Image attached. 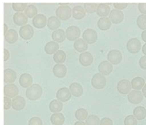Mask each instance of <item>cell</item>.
<instances>
[{
	"instance_id": "18",
	"label": "cell",
	"mask_w": 146,
	"mask_h": 125,
	"mask_svg": "<svg viewBox=\"0 0 146 125\" xmlns=\"http://www.w3.org/2000/svg\"><path fill=\"white\" fill-rule=\"evenodd\" d=\"M13 21L17 26H20L21 27L25 25H27V16L23 12L15 13L13 16Z\"/></svg>"
},
{
	"instance_id": "19",
	"label": "cell",
	"mask_w": 146,
	"mask_h": 125,
	"mask_svg": "<svg viewBox=\"0 0 146 125\" xmlns=\"http://www.w3.org/2000/svg\"><path fill=\"white\" fill-rule=\"evenodd\" d=\"M53 74L57 78H63L67 74V67L62 64H56L53 67Z\"/></svg>"
},
{
	"instance_id": "25",
	"label": "cell",
	"mask_w": 146,
	"mask_h": 125,
	"mask_svg": "<svg viewBox=\"0 0 146 125\" xmlns=\"http://www.w3.org/2000/svg\"><path fill=\"white\" fill-rule=\"evenodd\" d=\"M51 38H52L53 41H55V42H56V43L63 42L64 39L67 38V37H66V32H64L62 29L55 30V31L52 32Z\"/></svg>"
},
{
	"instance_id": "14",
	"label": "cell",
	"mask_w": 146,
	"mask_h": 125,
	"mask_svg": "<svg viewBox=\"0 0 146 125\" xmlns=\"http://www.w3.org/2000/svg\"><path fill=\"white\" fill-rule=\"evenodd\" d=\"M79 61L82 66H85V67L90 66L92 65L93 62V56L89 51H85L83 53H80L79 57Z\"/></svg>"
},
{
	"instance_id": "30",
	"label": "cell",
	"mask_w": 146,
	"mask_h": 125,
	"mask_svg": "<svg viewBox=\"0 0 146 125\" xmlns=\"http://www.w3.org/2000/svg\"><path fill=\"white\" fill-rule=\"evenodd\" d=\"M49 108H50V111L51 112L57 113V112H62V110L63 108V105H62V102H61L60 100H53L50 103Z\"/></svg>"
},
{
	"instance_id": "9",
	"label": "cell",
	"mask_w": 146,
	"mask_h": 125,
	"mask_svg": "<svg viewBox=\"0 0 146 125\" xmlns=\"http://www.w3.org/2000/svg\"><path fill=\"white\" fill-rule=\"evenodd\" d=\"M18 93H19L18 87L13 83L12 84H6L3 88L4 96L9 97L12 100L18 96Z\"/></svg>"
},
{
	"instance_id": "24",
	"label": "cell",
	"mask_w": 146,
	"mask_h": 125,
	"mask_svg": "<svg viewBox=\"0 0 146 125\" xmlns=\"http://www.w3.org/2000/svg\"><path fill=\"white\" fill-rule=\"evenodd\" d=\"M69 90L71 92V94L74 96V97H80L82 96L84 91H83V88L80 83L77 82H73L72 84H70L69 86Z\"/></svg>"
},
{
	"instance_id": "37",
	"label": "cell",
	"mask_w": 146,
	"mask_h": 125,
	"mask_svg": "<svg viewBox=\"0 0 146 125\" xmlns=\"http://www.w3.org/2000/svg\"><path fill=\"white\" fill-rule=\"evenodd\" d=\"M66 53L63 51H58L53 56V59L56 64H63L66 60Z\"/></svg>"
},
{
	"instance_id": "29",
	"label": "cell",
	"mask_w": 146,
	"mask_h": 125,
	"mask_svg": "<svg viewBox=\"0 0 146 125\" xmlns=\"http://www.w3.org/2000/svg\"><path fill=\"white\" fill-rule=\"evenodd\" d=\"M58 49H59V45L55 41H50L44 45V51L49 55L55 54L56 52L58 51Z\"/></svg>"
},
{
	"instance_id": "21",
	"label": "cell",
	"mask_w": 146,
	"mask_h": 125,
	"mask_svg": "<svg viewBox=\"0 0 146 125\" xmlns=\"http://www.w3.org/2000/svg\"><path fill=\"white\" fill-rule=\"evenodd\" d=\"M26 106V101L23 97L17 96L12 100V108L15 111H21L24 109Z\"/></svg>"
},
{
	"instance_id": "33",
	"label": "cell",
	"mask_w": 146,
	"mask_h": 125,
	"mask_svg": "<svg viewBox=\"0 0 146 125\" xmlns=\"http://www.w3.org/2000/svg\"><path fill=\"white\" fill-rule=\"evenodd\" d=\"M50 122L53 125H62L65 122V118L62 113H53L50 117Z\"/></svg>"
},
{
	"instance_id": "32",
	"label": "cell",
	"mask_w": 146,
	"mask_h": 125,
	"mask_svg": "<svg viewBox=\"0 0 146 125\" xmlns=\"http://www.w3.org/2000/svg\"><path fill=\"white\" fill-rule=\"evenodd\" d=\"M5 41H7L9 44H14L18 39V33L15 29H10L7 32L6 34H4Z\"/></svg>"
},
{
	"instance_id": "48",
	"label": "cell",
	"mask_w": 146,
	"mask_h": 125,
	"mask_svg": "<svg viewBox=\"0 0 146 125\" xmlns=\"http://www.w3.org/2000/svg\"><path fill=\"white\" fill-rule=\"evenodd\" d=\"M139 10L142 13V15H146V3H139Z\"/></svg>"
},
{
	"instance_id": "7",
	"label": "cell",
	"mask_w": 146,
	"mask_h": 125,
	"mask_svg": "<svg viewBox=\"0 0 146 125\" xmlns=\"http://www.w3.org/2000/svg\"><path fill=\"white\" fill-rule=\"evenodd\" d=\"M127 49L130 53H138L141 49V43L137 38H132L127 43Z\"/></svg>"
},
{
	"instance_id": "28",
	"label": "cell",
	"mask_w": 146,
	"mask_h": 125,
	"mask_svg": "<svg viewBox=\"0 0 146 125\" xmlns=\"http://www.w3.org/2000/svg\"><path fill=\"white\" fill-rule=\"evenodd\" d=\"M111 25H112V22L109 17H103L98 21V27L99 29L103 31L110 29L111 27Z\"/></svg>"
},
{
	"instance_id": "23",
	"label": "cell",
	"mask_w": 146,
	"mask_h": 125,
	"mask_svg": "<svg viewBox=\"0 0 146 125\" xmlns=\"http://www.w3.org/2000/svg\"><path fill=\"white\" fill-rule=\"evenodd\" d=\"M72 16L76 20H81L86 16V9L83 6L77 5L72 10Z\"/></svg>"
},
{
	"instance_id": "55",
	"label": "cell",
	"mask_w": 146,
	"mask_h": 125,
	"mask_svg": "<svg viewBox=\"0 0 146 125\" xmlns=\"http://www.w3.org/2000/svg\"><path fill=\"white\" fill-rule=\"evenodd\" d=\"M60 5H68V3H60Z\"/></svg>"
},
{
	"instance_id": "38",
	"label": "cell",
	"mask_w": 146,
	"mask_h": 125,
	"mask_svg": "<svg viewBox=\"0 0 146 125\" xmlns=\"http://www.w3.org/2000/svg\"><path fill=\"white\" fill-rule=\"evenodd\" d=\"M83 7L85 8L86 11L87 13L92 14V13L97 12L98 4L97 3H84Z\"/></svg>"
},
{
	"instance_id": "34",
	"label": "cell",
	"mask_w": 146,
	"mask_h": 125,
	"mask_svg": "<svg viewBox=\"0 0 146 125\" xmlns=\"http://www.w3.org/2000/svg\"><path fill=\"white\" fill-rule=\"evenodd\" d=\"M133 116L138 120H143L146 117V109L143 106H137L133 110Z\"/></svg>"
},
{
	"instance_id": "2",
	"label": "cell",
	"mask_w": 146,
	"mask_h": 125,
	"mask_svg": "<svg viewBox=\"0 0 146 125\" xmlns=\"http://www.w3.org/2000/svg\"><path fill=\"white\" fill-rule=\"evenodd\" d=\"M72 10L69 5H60L56 10V16L62 21L68 20L72 15Z\"/></svg>"
},
{
	"instance_id": "26",
	"label": "cell",
	"mask_w": 146,
	"mask_h": 125,
	"mask_svg": "<svg viewBox=\"0 0 146 125\" xmlns=\"http://www.w3.org/2000/svg\"><path fill=\"white\" fill-rule=\"evenodd\" d=\"M47 26L48 28L50 30H57L59 29L58 27L61 26V20L58 19L56 16H50L48 18V21H47Z\"/></svg>"
},
{
	"instance_id": "8",
	"label": "cell",
	"mask_w": 146,
	"mask_h": 125,
	"mask_svg": "<svg viewBox=\"0 0 146 125\" xmlns=\"http://www.w3.org/2000/svg\"><path fill=\"white\" fill-rule=\"evenodd\" d=\"M107 58L110 63H111L112 64L117 65L122 60V54L118 50H111L109 51L107 55Z\"/></svg>"
},
{
	"instance_id": "36",
	"label": "cell",
	"mask_w": 146,
	"mask_h": 125,
	"mask_svg": "<svg viewBox=\"0 0 146 125\" xmlns=\"http://www.w3.org/2000/svg\"><path fill=\"white\" fill-rule=\"evenodd\" d=\"M75 118L78 121H86L88 118V112L84 108H80L75 112Z\"/></svg>"
},
{
	"instance_id": "49",
	"label": "cell",
	"mask_w": 146,
	"mask_h": 125,
	"mask_svg": "<svg viewBox=\"0 0 146 125\" xmlns=\"http://www.w3.org/2000/svg\"><path fill=\"white\" fill-rule=\"evenodd\" d=\"M3 53H4V58H3V60H4V62H6L9 58V51L6 48H4L3 49Z\"/></svg>"
},
{
	"instance_id": "6",
	"label": "cell",
	"mask_w": 146,
	"mask_h": 125,
	"mask_svg": "<svg viewBox=\"0 0 146 125\" xmlns=\"http://www.w3.org/2000/svg\"><path fill=\"white\" fill-rule=\"evenodd\" d=\"M82 39L87 44H94L98 40V33L95 30L92 28H87L84 31L82 34Z\"/></svg>"
},
{
	"instance_id": "44",
	"label": "cell",
	"mask_w": 146,
	"mask_h": 125,
	"mask_svg": "<svg viewBox=\"0 0 146 125\" xmlns=\"http://www.w3.org/2000/svg\"><path fill=\"white\" fill-rule=\"evenodd\" d=\"M3 106H4L3 108H4L5 111L9 110L10 107H12V100L10 98H9V97L4 96V98H3Z\"/></svg>"
},
{
	"instance_id": "43",
	"label": "cell",
	"mask_w": 146,
	"mask_h": 125,
	"mask_svg": "<svg viewBox=\"0 0 146 125\" xmlns=\"http://www.w3.org/2000/svg\"><path fill=\"white\" fill-rule=\"evenodd\" d=\"M28 125H43V122L38 117H33L29 120Z\"/></svg>"
},
{
	"instance_id": "51",
	"label": "cell",
	"mask_w": 146,
	"mask_h": 125,
	"mask_svg": "<svg viewBox=\"0 0 146 125\" xmlns=\"http://www.w3.org/2000/svg\"><path fill=\"white\" fill-rule=\"evenodd\" d=\"M142 51H143L144 55L146 56V43L145 44H144V45H143V47H142Z\"/></svg>"
},
{
	"instance_id": "20",
	"label": "cell",
	"mask_w": 146,
	"mask_h": 125,
	"mask_svg": "<svg viewBox=\"0 0 146 125\" xmlns=\"http://www.w3.org/2000/svg\"><path fill=\"white\" fill-rule=\"evenodd\" d=\"M19 83L21 84V86L24 88H28L33 85V77L31 75L24 73L21 76L20 79H19Z\"/></svg>"
},
{
	"instance_id": "16",
	"label": "cell",
	"mask_w": 146,
	"mask_h": 125,
	"mask_svg": "<svg viewBox=\"0 0 146 125\" xmlns=\"http://www.w3.org/2000/svg\"><path fill=\"white\" fill-rule=\"evenodd\" d=\"M98 71L103 76H109L113 71V64L109 61H103L98 65Z\"/></svg>"
},
{
	"instance_id": "54",
	"label": "cell",
	"mask_w": 146,
	"mask_h": 125,
	"mask_svg": "<svg viewBox=\"0 0 146 125\" xmlns=\"http://www.w3.org/2000/svg\"><path fill=\"white\" fill-rule=\"evenodd\" d=\"M142 92H143V94H144V96L146 98V84L145 86L144 87V88L142 89Z\"/></svg>"
},
{
	"instance_id": "4",
	"label": "cell",
	"mask_w": 146,
	"mask_h": 125,
	"mask_svg": "<svg viewBox=\"0 0 146 125\" xmlns=\"http://www.w3.org/2000/svg\"><path fill=\"white\" fill-rule=\"evenodd\" d=\"M144 94L143 92L139 90H132L128 94H127V99L128 101L133 104V105H138L143 101L144 99Z\"/></svg>"
},
{
	"instance_id": "31",
	"label": "cell",
	"mask_w": 146,
	"mask_h": 125,
	"mask_svg": "<svg viewBox=\"0 0 146 125\" xmlns=\"http://www.w3.org/2000/svg\"><path fill=\"white\" fill-rule=\"evenodd\" d=\"M132 88L133 90H141L145 86V82L142 77H135L132 80Z\"/></svg>"
},
{
	"instance_id": "15",
	"label": "cell",
	"mask_w": 146,
	"mask_h": 125,
	"mask_svg": "<svg viewBox=\"0 0 146 125\" xmlns=\"http://www.w3.org/2000/svg\"><path fill=\"white\" fill-rule=\"evenodd\" d=\"M48 19L43 14H38L33 19V24L36 28H43L47 25Z\"/></svg>"
},
{
	"instance_id": "53",
	"label": "cell",
	"mask_w": 146,
	"mask_h": 125,
	"mask_svg": "<svg viewBox=\"0 0 146 125\" xmlns=\"http://www.w3.org/2000/svg\"><path fill=\"white\" fill-rule=\"evenodd\" d=\"M3 26H4V30H3V33H4V34H6V33H7V32L9 31V30H8V26H7V24H4Z\"/></svg>"
},
{
	"instance_id": "52",
	"label": "cell",
	"mask_w": 146,
	"mask_h": 125,
	"mask_svg": "<svg viewBox=\"0 0 146 125\" xmlns=\"http://www.w3.org/2000/svg\"><path fill=\"white\" fill-rule=\"evenodd\" d=\"M74 125H86V124L84 123V122H82V121H78V122H76Z\"/></svg>"
},
{
	"instance_id": "45",
	"label": "cell",
	"mask_w": 146,
	"mask_h": 125,
	"mask_svg": "<svg viewBox=\"0 0 146 125\" xmlns=\"http://www.w3.org/2000/svg\"><path fill=\"white\" fill-rule=\"evenodd\" d=\"M128 3H114V7L115 8V9H124L127 7Z\"/></svg>"
},
{
	"instance_id": "40",
	"label": "cell",
	"mask_w": 146,
	"mask_h": 125,
	"mask_svg": "<svg viewBox=\"0 0 146 125\" xmlns=\"http://www.w3.org/2000/svg\"><path fill=\"white\" fill-rule=\"evenodd\" d=\"M27 6L28 5L26 3H12V8L15 11H16V13L25 11Z\"/></svg>"
},
{
	"instance_id": "5",
	"label": "cell",
	"mask_w": 146,
	"mask_h": 125,
	"mask_svg": "<svg viewBox=\"0 0 146 125\" xmlns=\"http://www.w3.org/2000/svg\"><path fill=\"white\" fill-rule=\"evenodd\" d=\"M66 37L70 41H76L80 37V30L76 26H70L66 30Z\"/></svg>"
},
{
	"instance_id": "50",
	"label": "cell",
	"mask_w": 146,
	"mask_h": 125,
	"mask_svg": "<svg viewBox=\"0 0 146 125\" xmlns=\"http://www.w3.org/2000/svg\"><path fill=\"white\" fill-rule=\"evenodd\" d=\"M141 38H142V39L146 43V30L142 32V33H141Z\"/></svg>"
},
{
	"instance_id": "46",
	"label": "cell",
	"mask_w": 146,
	"mask_h": 125,
	"mask_svg": "<svg viewBox=\"0 0 146 125\" xmlns=\"http://www.w3.org/2000/svg\"><path fill=\"white\" fill-rule=\"evenodd\" d=\"M100 125H113V121L110 118H104L101 119Z\"/></svg>"
},
{
	"instance_id": "13",
	"label": "cell",
	"mask_w": 146,
	"mask_h": 125,
	"mask_svg": "<svg viewBox=\"0 0 146 125\" xmlns=\"http://www.w3.org/2000/svg\"><path fill=\"white\" fill-rule=\"evenodd\" d=\"M109 18H110V20L111 21L112 23L119 24L124 19V13L121 10H119V9H112L110 14Z\"/></svg>"
},
{
	"instance_id": "11",
	"label": "cell",
	"mask_w": 146,
	"mask_h": 125,
	"mask_svg": "<svg viewBox=\"0 0 146 125\" xmlns=\"http://www.w3.org/2000/svg\"><path fill=\"white\" fill-rule=\"evenodd\" d=\"M132 83L128 80H121L117 84V90L121 94H128L132 91Z\"/></svg>"
},
{
	"instance_id": "3",
	"label": "cell",
	"mask_w": 146,
	"mask_h": 125,
	"mask_svg": "<svg viewBox=\"0 0 146 125\" xmlns=\"http://www.w3.org/2000/svg\"><path fill=\"white\" fill-rule=\"evenodd\" d=\"M107 83L106 78L100 73L95 74L92 78V86L96 89H103Z\"/></svg>"
},
{
	"instance_id": "39",
	"label": "cell",
	"mask_w": 146,
	"mask_h": 125,
	"mask_svg": "<svg viewBox=\"0 0 146 125\" xmlns=\"http://www.w3.org/2000/svg\"><path fill=\"white\" fill-rule=\"evenodd\" d=\"M101 119L96 115H89L86 120V125H100Z\"/></svg>"
},
{
	"instance_id": "22",
	"label": "cell",
	"mask_w": 146,
	"mask_h": 125,
	"mask_svg": "<svg viewBox=\"0 0 146 125\" xmlns=\"http://www.w3.org/2000/svg\"><path fill=\"white\" fill-rule=\"evenodd\" d=\"M110 6L108 3H99L98 9H97V14L103 17H107L110 14Z\"/></svg>"
},
{
	"instance_id": "27",
	"label": "cell",
	"mask_w": 146,
	"mask_h": 125,
	"mask_svg": "<svg viewBox=\"0 0 146 125\" xmlns=\"http://www.w3.org/2000/svg\"><path fill=\"white\" fill-rule=\"evenodd\" d=\"M74 47L75 51H77L78 52L83 53V52H85V51H87V49H88V44L83 39H79L78 40H76L74 42Z\"/></svg>"
},
{
	"instance_id": "10",
	"label": "cell",
	"mask_w": 146,
	"mask_h": 125,
	"mask_svg": "<svg viewBox=\"0 0 146 125\" xmlns=\"http://www.w3.org/2000/svg\"><path fill=\"white\" fill-rule=\"evenodd\" d=\"M34 33V30L33 28V27L31 25H25L23 27H21V29L19 30V34L21 37V39H25V40H29L33 38Z\"/></svg>"
},
{
	"instance_id": "1",
	"label": "cell",
	"mask_w": 146,
	"mask_h": 125,
	"mask_svg": "<svg viewBox=\"0 0 146 125\" xmlns=\"http://www.w3.org/2000/svg\"><path fill=\"white\" fill-rule=\"evenodd\" d=\"M43 95V89L38 84H33L30 88H28L26 91L27 98L31 101L38 100Z\"/></svg>"
},
{
	"instance_id": "12",
	"label": "cell",
	"mask_w": 146,
	"mask_h": 125,
	"mask_svg": "<svg viewBox=\"0 0 146 125\" xmlns=\"http://www.w3.org/2000/svg\"><path fill=\"white\" fill-rule=\"evenodd\" d=\"M72 94L68 88H62L56 93V100L61 102H67L71 99Z\"/></svg>"
},
{
	"instance_id": "35",
	"label": "cell",
	"mask_w": 146,
	"mask_h": 125,
	"mask_svg": "<svg viewBox=\"0 0 146 125\" xmlns=\"http://www.w3.org/2000/svg\"><path fill=\"white\" fill-rule=\"evenodd\" d=\"M24 12H25V15L27 16V18H33V19L38 15V9L35 5L29 4Z\"/></svg>"
},
{
	"instance_id": "47",
	"label": "cell",
	"mask_w": 146,
	"mask_h": 125,
	"mask_svg": "<svg viewBox=\"0 0 146 125\" xmlns=\"http://www.w3.org/2000/svg\"><path fill=\"white\" fill-rule=\"evenodd\" d=\"M139 66L142 70H146V56H143L139 59Z\"/></svg>"
},
{
	"instance_id": "41",
	"label": "cell",
	"mask_w": 146,
	"mask_h": 125,
	"mask_svg": "<svg viewBox=\"0 0 146 125\" xmlns=\"http://www.w3.org/2000/svg\"><path fill=\"white\" fill-rule=\"evenodd\" d=\"M137 25L143 31L146 30V15H140L137 18Z\"/></svg>"
},
{
	"instance_id": "17",
	"label": "cell",
	"mask_w": 146,
	"mask_h": 125,
	"mask_svg": "<svg viewBox=\"0 0 146 125\" xmlns=\"http://www.w3.org/2000/svg\"><path fill=\"white\" fill-rule=\"evenodd\" d=\"M16 79V73L12 69H5L3 71V82L5 84H12Z\"/></svg>"
},
{
	"instance_id": "42",
	"label": "cell",
	"mask_w": 146,
	"mask_h": 125,
	"mask_svg": "<svg viewBox=\"0 0 146 125\" xmlns=\"http://www.w3.org/2000/svg\"><path fill=\"white\" fill-rule=\"evenodd\" d=\"M138 124V119L133 115L127 116L124 120V125H137Z\"/></svg>"
}]
</instances>
